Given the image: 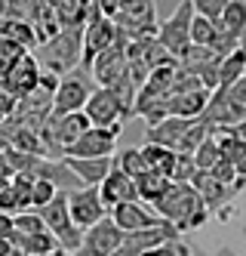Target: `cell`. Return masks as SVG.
I'll use <instances>...</instances> for the list:
<instances>
[{
    "mask_svg": "<svg viewBox=\"0 0 246 256\" xmlns=\"http://www.w3.org/2000/svg\"><path fill=\"white\" fill-rule=\"evenodd\" d=\"M160 219H166L169 226H176L179 232H194L206 222L210 216V207L203 204V198L194 192V186H182V182H173V188L166 192V198L154 207Z\"/></svg>",
    "mask_w": 246,
    "mask_h": 256,
    "instance_id": "1",
    "label": "cell"
},
{
    "mask_svg": "<svg viewBox=\"0 0 246 256\" xmlns=\"http://www.w3.org/2000/svg\"><path fill=\"white\" fill-rule=\"evenodd\" d=\"M83 34H86V28H65L55 40L40 46L34 52L40 68L52 71V74H59V78L77 71L80 62H83Z\"/></svg>",
    "mask_w": 246,
    "mask_h": 256,
    "instance_id": "2",
    "label": "cell"
},
{
    "mask_svg": "<svg viewBox=\"0 0 246 256\" xmlns=\"http://www.w3.org/2000/svg\"><path fill=\"white\" fill-rule=\"evenodd\" d=\"M43 216V222H46V232L59 241L62 250L68 253H77L80 244H83V232L74 226V219H71V207H68V194L59 192V198L52 200V204H46L43 210H37Z\"/></svg>",
    "mask_w": 246,
    "mask_h": 256,
    "instance_id": "3",
    "label": "cell"
},
{
    "mask_svg": "<svg viewBox=\"0 0 246 256\" xmlns=\"http://www.w3.org/2000/svg\"><path fill=\"white\" fill-rule=\"evenodd\" d=\"M96 90H99L96 80H92L83 68L65 74L62 84H59V93H55V99H52V114L49 118H65V114L83 112L86 102H89V96L96 93Z\"/></svg>",
    "mask_w": 246,
    "mask_h": 256,
    "instance_id": "4",
    "label": "cell"
},
{
    "mask_svg": "<svg viewBox=\"0 0 246 256\" xmlns=\"http://www.w3.org/2000/svg\"><path fill=\"white\" fill-rule=\"evenodd\" d=\"M117 28L126 34L129 40L157 38V34H160L157 4H151V0H123V10L117 16Z\"/></svg>",
    "mask_w": 246,
    "mask_h": 256,
    "instance_id": "5",
    "label": "cell"
},
{
    "mask_svg": "<svg viewBox=\"0 0 246 256\" xmlns=\"http://www.w3.org/2000/svg\"><path fill=\"white\" fill-rule=\"evenodd\" d=\"M191 22H194V4H179L176 12L160 25L157 40L173 52L176 59H182L185 50L191 46Z\"/></svg>",
    "mask_w": 246,
    "mask_h": 256,
    "instance_id": "6",
    "label": "cell"
},
{
    "mask_svg": "<svg viewBox=\"0 0 246 256\" xmlns=\"http://www.w3.org/2000/svg\"><path fill=\"white\" fill-rule=\"evenodd\" d=\"M126 50H129V38L120 31V38L114 40V46L105 50L102 56L96 59V65H92V80H96V86L102 90H111L123 74H126V68H129V59H126Z\"/></svg>",
    "mask_w": 246,
    "mask_h": 256,
    "instance_id": "7",
    "label": "cell"
},
{
    "mask_svg": "<svg viewBox=\"0 0 246 256\" xmlns=\"http://www.w3.org/2000/svg\"><path fill=\"white\" fill-rule=\"evenodd\" d=\"M40 74H43L40 62H37L34 52H28V56H22L18 62L6 65V74H3V93H9L12 99H25V96H31L34 90L40 86Z\"/></svg>",
    "mask_w": 246,
    "mask_h": 256,
    "instance_id": "8",
    "label": "cell"
},
{
    "mask_svg": "<svg viewBox=\"0 0 246 256\" xmlns=\"http://www.w3.org/2000/svg\"><path fill=\"white\" fill-rule=\"evenodd\" d=\"M123 232L117 228V222L111 216H105L99 226H92L86 234H83V244L77 253H71V256H114L117 247L123 244Z\"/></svg>",
    "mask_w": 246,
    "mask_h": 256,
    "instance_id": "9",
    "label": "cell"
},
{
    "mask_svg": "<svg viewBox=\"0 0 246 256\" xmlns=\"http://www.w3.org/2000/svg\"><path fill=\"white\" fill-rule=\"evenodd\" d=\"M68 207H71L74 226H77L83 234H86L92 226H99L102 219L108 216V210H105V204H102L99 188H80V192H71V194H68Z\"/></svg>",
    "mask_w": 246,
    "mask_h": 256,
    "instance_id": "10",
    "label": "cell"
},
{
    "mask_svg": "<svg viewBox=\"0 0 246 256\" xmlns=\"http://www.w3.org/2000/svg\"><path fill=\"white\" fill-rule=\"evenodd\" d=\"M83 114L89 118V124L96 130H117V126H123V108H120L117 96L111 90H102V86L89 96Z\"/></svg>",
    "mask_w": 246,
    "mask_h": 256,
    "instance_id": "11",
    "label": "cell"
},
{
    "mask_svg": "<svg viewBox=\"0 0 246 256\" xmlns=\"http://www.w3.org/2000/svg\"><path fill=\"white\" fill-rule=\"evenodd\" d=\"M117 38H120V28H117V22H111V19H99V22L86 25V34H83V62H80V68L86 71V74L92 71V65H96V59L102 56V52L114 46Z\"/></svg>",
    "mask_w": 246,
    "mask_h": 256,
    "instance_id": "12",
    "label": "cell"
},
{
    "mask_svg": "<svg viewBox=\"0 0 246 256\" xmlns=\"http://www.w3.org/2000/svg\"><path fill=\"white\" fill-rule=\"evenodd\" d=\"M111 219L117 222V228L123 234H136V232H151L166 226V219H160L157 213H151L148 207H142V200H132V204H120L111 210Z\"/></svg>",
    "mask_w": 246,
    "mask_h": 256,
    "instance_id": "13",
    "label": "cell"
},
{
    "mask_svg": "<svg viewBox=\"0 0 246 256\" xmlns=\"http://www.w3.org/2000/svg\"><path fill=\"white\" fill-rule=\"evenodd\" d=\"M117 136H120V126L117 130H96V126H92V130L83 133V139L77 145H71L65 158H83V160H89V158H114Z\"/></svg>",
    "mask_w": 246,
    "mask_h": 256,
    "instance_id": "14",
    "label": "cell"
},
{
    "mask_svg": "<svg viewBox=\"0 0 246 256\" xmlns=\"http://www.w3.org/2000/svg\"><path fill=\"white\" fill-rule=\"evenodd\" d=\"M99 194H102V204L111 216V210L120 207V204H132V200H139V188H136V179H129L123 170H117V164H114V170L108 173V179L99 186Z\"/></svg>",
    "mask_w": 246,
    "mask_h": 256,
    "instance_id": "15",
    "label": "cell"
},
{
    "mask_svg": "<svg viewBox=\"0 0 246 256\" xmlns=\"http://www.w3.org/2000/svg\"><path fill=\"white\" fill-rule=\"evenodd\" d=\"M203 120L210 126H240V124H246V108L231 99L228 90H216L203 112Z\"/></svg>",
    "mask_w": 246,
    "mask_h": 256,
    "instance_id": "16",
    "label": "cell"
},
{
    "mask_svg": "<svg viewBox=\"0 0 246 256\" xmlns=\"http://www.w3.org/2000/svg\"><path fill=\"white\" fill-rule=\"evenodd\" d=\"M65 164L71 167V173L83 182V188H99L108 179V173L114 170V158H65Z\"/></svg>",
    "mask_w": 246,
    "mask_h": 256,
    "instance_id": "17",
    "label": "cell"
},
{
    "mask_svg": "<svg viewBox=\"0 0 246 256\" xmlns=\"http://www.w3.org/2000/svg\"><path fill=\"white\" fill-rule=\"evenodd\" d=\"M194 120H182V118H166L163 124L157 126H148L145 130V142L148 145H160V148H169V152H179V145L188 133V126Z\"/></svg>",
    "mask_w": 246,
    "mask_h": 256,
    "instance_id": "18",
    "label": "cell"
},
{
    "mask_svg": "<svg viewBox=\"0 0 246 256\" xmlns=\"http://www.w3.org/2000/svg\"><path fill=\"white\" fill-rule=\"evenodd\" d=\"M213 93L210 90H200V93H179V96H169L166 108H169V118H182V120H200L206 105H210Z\"/></svg>",
    "mask_w": 246,
    "mask_h": 256,
    "instance_id": "19",
    "label": "cell"
},
{
    "mask_svg": "<svg viewBox=\"0 0 246 256\" xmlns=\"http://www.w3.org/2000/svg\"><path fill=\"white\" fill-rule=\"evenodd\" d=\"M34 176H37V179H46V182H52V186L59 188V192H65V194H71V192H80V188H83V182H80L77 176L71 173V167H68L65 160H46V158H43L40 164H37Z\"/></svg>",
    "mask_w": 246,
    "mask_h": 256,
    "instance_id": "20",
    "label": "cell"
},
{
    "mask_svg": "<svg viewBox=\"0 0 246 256\" xmlns=\"http://www.w3.org/2000/svg\"><path fill=\"white\" fill-rule=\"evenodd\" d=\"M191 186H194V192L203 198V204L206 207H222V204H228V200L237 194L234 188H228V186H222V182L213 176V173H197L194 179H191Z\"/></svg>",
    "mask_w": 246,
    "mask_h": 256,
    "instance_id": "21",
    "label": "cell"
},
{
    "mask_svg": "<svg viewBox=\"0 0 246 256\" xmlns=\"http://www.w3.org/2000/svg\"><path fill=\"white\" fill-rule=\"evenodd\" d=\"M34 31H37V40L40 46H46L49 40H55L62 34L59 19H55V10H52V0H37V12H34Z\"/></svg>",
    "mask_w": 246,
    "mask_h": 256,
    "instance_id": "22",
    "label": "cell"
},
{
    "mask_svg": "<svg viewBox=\"0 0 246 256\" xmlns=\"http://www.w3.org/2000/svg\"><path fill=\"white\" fill-rule=\"evenodd\" d=\"M222 65V59L216 56V52L210 50V46H188L185 50V56L179 59V68L182 71H188V74H203V71H210V68H219Z\"/></svg>",
    "mask_w": 246,
    "mask_h": 256,
    "instance_id": "23",
    "label": "cell"
},
{
    "mask_svg": "<svg viewBox=\"0 0 246 256\" xmlns=\"http://www.w3.org/2000/svg\"><path fill=\"white\" fill-rule=\"evenodd\" d=\"M55 19H59V28H86V10L89 0H52Z\"/></svg>",
    "mask_w": 246,
    "mask_h": 256,
    "instance_id": "24",
    "label": "cell"
},
{
    "mask_svg": "<svg viewBox=\"0 0 246 256\" xmlns=\"http://www.w3.org/2000/svg\"><path fill=\"white\" fill-rule=\"evenodd\" d=\"M0 40H12V44H18V46L28 50V52L40 50L37 31H34V25H28V22H12V19H3V22H0Z\"/></svg>",
    "mask_w": 246,
    "mask_h": 256,
    "instance_id": "25",
    "label": "cell"
},
{
    "mask_svg": "<svg viewBox=\"0 0 246 256\" xmlns=\"http://www.w3.org/2000/svg\"><path fill=\"white\" fill-rule=\"evenodd\" d=\"M136 188H139V200H145V204H160V200L166 198V192L173 188V179H166L160 173H145L142 179H136Z\"/></svg>",
    "mask_w": 246,
    "mask_h": 256,
    "instance_id": "26",
    "label": "cell"
},
{
    "mask_svg": "<svg viewBox=\"0 0 246 256\" xmlns=\"http://www.w3.org/2000/svg\"><path fill=\"white\" fill-rule=\"evenodd\" d=\"M142 154H145V164H148V170L151 173H160L166 179H173V170H176V160L179 154L176 152H169V148H160V145H142Z\"/></svg>",
    "mask_w": 246,
    "mask_h": 256,
    "instance_id": "27",
    "label": "cell"
},
{
    "mask_svg": "<svg viewBox=\"0 0 246 256\" xmlns=\"http://www.w3.org/2000/svg\"><path fill=\"white\" fill-rule=\"evenodd\" d=\"M243 78H246V52L237 50L228 59H222V65H219V90H231Z\"/></svg>",
    "mask_w": 246,
    "mask_h": 256,
    "instance_id": "28",
    "label": "cell"
},
{
    "mask_svg": "<svg viewBox=\"0 0 246 256\" xmlns=\"http://www.w3.org/2000/svg\"><path fill=\"white\" fill-rule=\"evenodd\" d=\"M225 34H231V38H243L246 31V4L243 0H231L228 6H225V16H222V25H219Z\"/></svg>",
    "mask_w": 246,
    "mask_h": 256,
    "instance_id": "29",
    "label": "cell"
},
{
    "mask_svg": "<svg viewBox=\"0 0 246 256\" xmlns=\"http://www.w3.org/2000/svg\"><path fill=\"white\" fill-rule=\"evenodd\" d=\"M114 164H117V170H123L129 179H142L148 170V164H145V154L142 148H123L120 154H114Z\"/></svg>",
    "mask_w": 246,
    "mask_h": 256,
    "instance_id": "30",
    "label": "cell"
},
{
    "mask_svg": "<svg viewBox=\"0 0 246 256\" xmlns=\"http://www.w3.org/2000/svg\"><path fill=\"white\" fill-rule=\"evenodd\" d=\"M213 130H216V126H210L203 118L194 120L191 126H188V133H185V139H182V145H179V152H176V154H191V158H194V152L213 136Z\"/></svg>",
    "mask_w": 246,
    "mask_h": 256,
    "instance_id": "31",
    "label": "cell"
},
{
    "mask_svg": "<svg viewBox=\"0 0 246 256\" xmlns=\"http://www.w3.org/2000/svg\"><path fill=\"white\" fill-rule=\"evenodd\" d=\"M216 38H219V25H213L210 19H203V16L194 12V22H191V44H194V46H210V50H213Z\"/></svg>",
    "mask_w": 246,
    "mask_h": 256,
    "instance_id": "32",
    "label": "cell"
},
{
    "mask_svg": "<svg viewBox=\"0 0 246 256\" xmlns=\"http://www.w3.org/2000/svg\"><path fill=\"white\" fill-rule=\"evenodd\" d=\"M222 160V148L216 145V139L210 136L200 148L194 152V164H197V173H213L216 170V164Z\"/></svg>",
    "mask_w": 246,
    "mask_h": 256,
    "instance_id": "33",
    "label": "cell"
},
{
    "mask_svg": "<svg viewBox=\"0 0 246 256\" xmlns=\"http://www.w3.org/2000/svg\"><path fill=\"white\" fill-rule=\"evenodd\" d=\"M46 232V222H43V216L40 213H18L15 216V234H22V238H31V234H43Z\"/></svg>",
    "mask_w": 246,
    "mask_h": 256,
    "instance_id": "34",
    "label": "cell"
},
{
    "mask_svg": "<svg viewBox=\"0 0 246 256\" xmlns=\"http://www.w3.org/2000/svg\"><path fill=\"white\" fill-rule=\"evenodd\" d=\"M225 0H197L194 4V12L203 16V19H210L213 25H222V16H225Z\"/></svg>",
    "mask_w": 246,
    "mask_h": 256,
    "instance_id": "35",
    "label": "cell"
},
{
    "mask_svg": "<svg viewBox=\"0 0 246 256\" xmlns=\"http://www.w3.org/2000/svg\"><path fill=\"white\" fill-rule=\"evenodd\" d=\"M55 198H59V188H55L52 182L34 176V207H37V210H43L46 204H52Z\"/></svg>",
    "mask_w": 246,
    "mask_h": 256,
    "instance_id": "36",
    "label": "cell"
},
{
    "mask_svg": "<svg viewBox=\"0 0 246 256\" xmlns=\"http://www.w3.org/2000/svg\"><path fill=\"white\" fill-rule=\"evenodd\" d=\"M15 105H18V99H12L9 93H3V90H0V126H6V124L12 120Z\"/></svg>",
    "mask_w": 246,
    "mask_h": 256,
    "instance_id": "37",
    "label": "cell"
},
{
    "mask_svg": "<svg viewBox=\"0 0 246 256\" xmlns=\"http://www.w3.org/2000/svg\"><path fill=\"white\" fill-rule=\"evenodd\" d=\"M15 238V216L0 213V241H12Z\"/></svg>",
    "mask_w": 246,
    "mask_h": 256,
    "instance_id": "38",
    "label": "cell"
},
{
    "mask_svg": "<svg viewBox=\"0 0 246 256\" xmlns=\"http://www.w3.org/2000/svg\"><path fill=\"white\" fill-rule=\"evenodd\" d=\"M0 213H9V216H18V204H15V194H12V186L0 194Z\"/></svg>",
    "mask_w": 246,
    "mask_h": 256,
    "instance_id": "39",
    "label": "cell"
},
{
    "mask_svg": "<svg viewBox=\"0 0 246 256\" xmlns=\"http://www.w3.org/2000/svg\"><path fill=\"white\" fill-rule=\"evenodd\" d=\"M228 93H231V99H234L237 105H243V108H246V78H243L240 84H234Z\"/></svg>",
    "mask_w": 246,
    "mask_h": 256,
    "instance_id": "40",
    "label": "cell"
},
{
    "mask_svg": "<svg viewBox=\"0 0 246 256\" xmlns=\"http://www.w3.org/2000/svg\"><path fill=\"white\" fill-rule=\"evenodd\" d=\"M18 250H15V244L12 241H0V256H15Z\"/></svg>",
    "mask_w": 246,
    "mask_h": 256,
    "instance_id": "41",
    "label": "cell"
},
{
    "mask_svg": "<svg viewBox=\"0 0 246 256\" xmlns=\"http://www.w3.org/2000/svg\"><path fill=\"white\" fill-rule=\"evenodd\" d=\"M9 186H12V179H3V176H0V194H3Z\"/></svg>",
    "mask_w": 246,
    "mask_h": 256,
    "instance_id": "42",
    "label": "cell"
},
{
    "mask_svg": "<svg viewBox=\"0 0 246 256\" xmlns=\"http://www.w3.org/2000/svg\"><path fill=\"white\" fill-rule=\"evenodd\" d=\"M3 74H6V62L0 59V90H3Z\"/></svg>",
    "mask_w": 246,
    "mask_h": 256,
    "instance_id": "43",
    "label": "cell"
},
{
    "mask_svg": "<svg viewBox=\"0 0 246 256\" xmlns=\"http://www.w3.org/2000/svg\"><path fill=\"white\" fill-rule=\"evenodd\" d=\"M237 136H240V139L246 142V124H240V126H237Z\"/></svg>",
    "mask_w": 246,
    "mask_h": 256,
    "instance_id": "44",
    "label": "cell"
},
{
    "mask_svg": "<svg viewBox=\"0 0 246 256\" xmlns=\"http://www.w3.org/2000/svg\"><path fill=\"white\" fill-rule=\"evenodd\" d=\"M142 256H163V247H157V250H148V253H142Z\"/></svg>",
    "mask_w": 246,
    "mask_h": 256,
    "instance_id": "45",
    "label": "cell"
},
{
    "mask_svg": "<svg viewBox=\"0 0 246 256\" xmlns=\"http://www.w3.org/2000/svg\"><path fill=\"white\" fill-rule=\"evenodd\" d=\"M240 50L246 52V31H243V38H240Z\"/></svg>",
    "mask_w": 246,
    "mask_h": 256,
    "instance_id": "46",
    "label": "cell"
}]
</instances>
